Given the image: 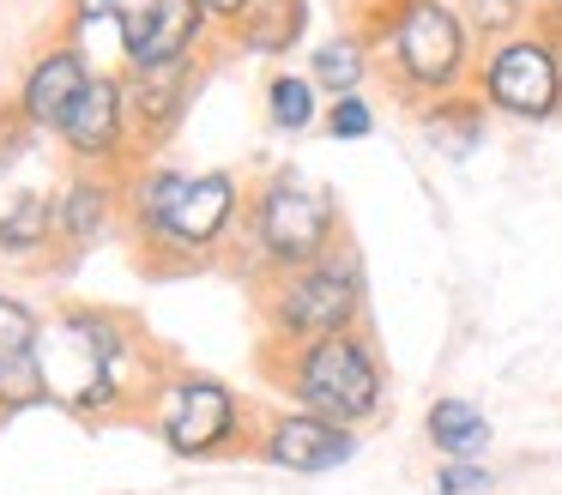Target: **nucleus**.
Listing matches in <instances>:
<instances>
[{"label":"nucleus","mask_w":562,"mask_h":495,"mask_svg":"<svg viewBox=\"0 0 562 495\" xmlns=\"http://www.w3.org/2000/svg\"><path fill=\"white\" fill-rule=\"evenodd\" d=\"M31 362H37L43 398L86 417V410L115 405V393H122L127 338H122V326H115L110 314H98V308H67L61 320H49V326L37 333Z\"/></svg>","instance_id":"f257e3e1"},{"label":"nucleus","mask_w":562,"mask_h":495,"mask_svg":"<svg viewBox=\"0 0 562 495\" xmlns=\"http://www.w3.org/2000/svg\"><path fill=\"white\" fill-rule=\"evenodd\" d=\"M284 386L296 393L303 410L339 423V429H363L387 405V369H381L375 345L363 333H333V338H315V345H291Z\"/></svg>","instance_id":"f03ea898"},{"label":"nucleus","mask_w":562,"mask_h":495,"mask_svg":"<svg viewBox=\"0 0 562 495\" xmlns=\"http://www.w3.org/2000/svg\"><path fill=\"white\" fill-rule=\"evenodd\" d=\"M387 55L393 79L412 97H460L465 67H472V24L448 0H400L387 12Z\"/></svg>","instance_id":"7ed1b4c3"},{"label":"nucleus","mask_w":562,"mask_h":495,"mask_svg":"<svg viewBox=\"0 0 562 495\" xmlns=\"http://www.w3.org/2000/svg\"><path fill=\"white\" fill-rule=\"evenodd\" d=\"M357 314H363V266L351 248H333L315 266L279 272V284L267 290V326L279 345H315L333 333H357Z\"/></svg>","instance_id":"20e7f679"},{"label":"nucleus","mask_w":562,"mask_h":495,"mask_svg":"<svg viewBox=\"0 0 562 495\" xmlns=\"http://www.w3.org/2000/svg\"><path fill=\"white\" fill-rule=\"evenodd\" d=\"M236 224V181L224 169H151L139 188V229L164 254H206Z\"/></svg>","instance_id":"39448f33"},{"label":"nucleus","mask_w":562,"mask_h":495,"mask_svg":"<svg viewBox=\"0 0 562 495\" xmlns=\"http://www.w3.org/2000/svg\"><path fill=\"white\" fill-rule=\"evenodd\" d=\"M255 248L272 272H296V266H315L321 254H333L339 241V200L315 181H303L296 169L272 176L255 200Z\"/></svg>","instance_id":"423d86ee"},{"label":"nucleus","mask_w":562,"mask_h":495,"mask_svg":"<svg viewBox=\"0 0 562 495\" xmlns=\"http://www.w3.org/2000/svg\"><path fill=\"white\" fill-rule=\"evenodd\" d=\"M477 97L514 121H550L562 109V43L557 36H502L477 67Z\"/></svg>","instance_id":"0eeeda50"},{"label":"nucleus","mask_w":562,"mask_h":495,"mask_svg":"<svg viewBox=\"0 0 562 495\" xmlns=\"http://www.w3.org/2000/svg\"><path fill=\"white\" fill-rule=\"evenodd\" d=\"M158 435L170 453L182 459H206V453H224V447L243 435V405L224 381H176L170 393L158 398Z\"/></svg>","instance_id":"6e6552de"},{"label":"nucleus","mask_w":562,"mask_h":495,"mask_svg":"<svg viewBox=\"0 0 562 495\" xmlns=\"http://www.w3.org/2000/svg\"><path fill=\"white\" fill-rule=\"evenodd\" d=\"M206 7L200 0H146V7L122 12V43L127 60L139 72H164V67H188V48L200 36Z\"/></svg>","instance_id":"1a4fd4ad"},{"label":"nucleus","mask_w":562,"mask_h":495,"mask_svg":"<svg viewBox=\"0 0 562 495\" xmlns=\"http://www.w3.org/2000/svg\"><path fill=\"white\" fill-rule=\"evenodd\" d=\"M351 453H357V429H339L315 410H279L260 435V459H272L279 471H303V477L339 471Z\"/></svg>","instance_id":"9d476101"},{"label":"nucleus","mask_w":562,"mask_h":495,"mask_svg":"<svg viewBox=\"0 0 562 495\" xmlns=\"http://www.w3.org/2000/svg\"><path fill=\"white\" fill-rule=\"evenodd\" d=\"M91 72H86V55L79 48H49V55L37 60V67L25 72V91H19V109H25V121L37 133H61L67 115H74V103L86 97Z\"/></svg>","instance_id":"9b49d317"},{"label":"nucleus","mask_w":562,"mask_h":495,"mask_svg":"<svg viewBox=\"0 0 562 495\" xmlns=\"http://www.w3.org/2000/svg\"><path fill=\"white\" fill-rule=\"evenodd\" d=\"M67 151L74 157H115L127 139V115H122V85L103 79V72H91L86 97L74 103V115H67L61 127Z\"/></svg>","instance_id":"f8f14e48"},{"label":"nucleus","mask_w":562,"mask_h":495,"mask_svg":"<svg viewBox=\"0 0 562 495\" xmlns=\"http://www.w3.org/2000/svg\"><path fill=\"white\" fill-rule=\"evenodd\" d=\"M182 103H188V67L134 72V85H122L127 133H139V139H164V133L182 121Z\"/></svg>","instance_id":"ddd939ff"},{"label":"nucleus","mask_w":562,"mask_h":495,"mask_svg":"<svg viewBox=\"0 0 562 495\" xmlns=\"http://www.w3.org/2000/svg\"><path fill=\"white\" fill-rule=\"evenodd\" d=\"M424 429L436 441V453H448V459H477L490 447V417L472 398H436Z\"/></svg>","instance_id":"4468645a"},{"label":"nucleus","mask_w":562,"mask_h":495,"mask_svg":"<svg viewBox=\"0 0 562 495\" xmlns=\"http://www.w3.org/2000/svg\"><path fill=\"white\" fill-rule=\"evenodd\" d=\"M110 212H115L110 188H98V181H74V188H61V200H55V236L74 241V248H86V241L103 236Z\"/></svg>","instance_id":"2eb2a0df"},{"label":"nucleus","mask_w":562,"mask_h":495,"mask_svg":"<svg viewBox=\"0 0 562 495\" xmlns=\"http://www.w3.org/2000/svg\"><path fill=\"white\" fill-rule=\"evenodd\" d=\"M424 133H429V145H441L448 157H465L484 139V103H472V97H441V103L424 109Z\"/></svg>","instance_id":"dca6fc26"},{"label":"nucleus","mask_w":562,"mask_h":495,"mask_svg":"<svg viewBox=\"0 0 562 495\" xmlns=\"http://www.w3.org/2000/svg\"><path fill=\"white\" fill-rule=\"evenodd\" d=\"M296 36H303V0H260L243 19V43L255 48V55H279Z\"/></svg>","instance_id":"f3484780"},{"label":"nucleus","mask_w":562,"mask_h":495,"mask_svg":"<svg viewBox=\"0 0 562 495\" xmlns=\"http://www.w3.org/2000/svg\"><path fill=\"white\" fill-rule=\"evenodd\" d=\"M315 72L327 91H339V97H357V85H363V72H369V43L357 31H345V36H333V43H321L315 48Z\"/></svg>","instance_id":"a211bd4d"},{"label":"nucleus","mask_w":562,"mask_h":495,"mask_svg":"<svg viewBox=\"0 0 562 495\" xmlns=\"http://www.w3.org/2000/svg\"><path fill=\"white\" fill-rule=\"evenodd\" d=\"M267 121L284 133H303L308 121H315V85H308L303 72H279V79L267 85Z\"/></svg>","instance_id":"6ab92c4d"},{"label":"nucleus","mask_w":562,"mask_h":495,"mask_svg":"<svg viewBox=\"0 0 562 495\" xmlns=\"http://www.w3.org/2000/svg\"><path fill=\"white\" fill-rule=\"evenodd\" d=\"M37 314L25 308V302L0 296V369H13V362H25L31 350H37Z\"/></svg>","instance_id":"aec40b11"},{"label":"nucleus","mask_w":562,"mask_h":495,"mask_svg":"<svg viewBox=\"0 0 562 495\" xmlns=\"http://www.w3.org/2000/svg\"><path fill=\"white\" fill-rule=\"evenodd\" d=\"M484 490H490V465H477V459H441L436 495H484Z\"/></svg>","instance_id":"412c9836"},{"label":"nucleus","mask_w":562,"mask_h":495,"mask_svg":"<svg viewBox=\"0 0 562 495\" xmlns=\"http://www.w3.org/2000/svg\"><path fill=\"white\" fill-rule=\"evenodd\" d=\"M327 133L333 139H369V133H375V109H369L363 97H339L333 115H327Z\"/></svg>","instance_id":"4be33fe9"},{"label":"nucleus","mask_w":562,"mask_h":495,"mask_svg":"<svg viewBox=\"0 0 562 495\" xmlns=\"http://www.w3.org/2000/svg\"><path fill=\"white\" fill-rule=\"evenodd\" d=\"M465 24H477V31H514L520 24V0H472Z\"/></svg>","instance_id":"5701e85b"},{"label":"nucleus","mask_w":562,"mask_h":495,"mask_svg":"<svg viewBox=\"0 0 562 495\" xmlns=\"http://www.w3.org/2000/svg\"><path fill=\"white\" fill-rule=\"evenodd\" d=\"M91 24H122L115 0H79V7H74V31H91Z\"/></svg>","instance_id":"b1692460"},{"label":"nucleus","mask_w":562,"mask_h":495,"mask_svg":"<svg viewBox=\"0 0 562 495\" xmlns=\"http://www.w3.org/2000/svg\"><path fill=\"white\" fill-rule=\"evenodd\" d=\"M200 7H206L212 19H248V12L260 7V0H200Z\"/></svg>","instance_id":"393cba45"},{"label":"nucleus","mask_w":562,"mask_h":495,"mask_svg":"<svg viewBox=\"0 0 562 495\" xmlns=\"http://www.w3.org/2000/svg\"><path fill=\"white\" fill-rule=\"evenodd\" d=\"M538 7H562V0H538Z\"/></svg>","instance_id":"a878e982"}]
</instances>
